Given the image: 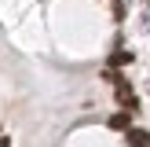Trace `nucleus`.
Segmentation results:
<instances>
[{
    "label": "nucleus",
    "instance_id": "f257e3e1",
    "mask_svg": "<svg viewBox=\"0 0 150 147\" xmlns=\"http://www.w3.org/2000/svg\"><path fill=\"white\" fill-rule=\"evenodd\" d=\"M117 103H121V107H128V110H136V92H132L128 81H121V85H117Z\"/></svg>",
    "mask_w": 150,
    "mask_h": 147
},
{
    "label": "nucleus",
    "instance_id": "f03ea898",
    "mask_svg": "<svg viewBox=\"0 0 150 147\" xmlns=\"http://www.w3.org/2000/svg\"><path fill=\"white\" fill-rule=\"evenodd\" d=\"M125 136H128V147H150V132L146 129H128Z\"/></svg>",
    "mask_w": 150,
    "mask_h": 147
},
{
    "label": "nucleus",
    "instance_id": "7ed1b4c3",
    "mask_svg": "<svg viewBox=\"0 0 150 147\" xmlns=\"http://www.w3.org/2000/svg\"><path fill=\"white\" fill-rule=\"evenodd\" d=\"M110 129H121V132H128V107H125L121 114H114V118H110Z\"/></svg>",
    "mask_w": 150,
    "mask_h": 147
},
{
    "label": "nucleus",
    "instance_id": "20e7f679",
    "mask_svg": "<svg viewBox=\"0 0 150 147\" xmlns=\"http://www.w3.org/2000/svg\"><path fill=\"white\" fill-rule=\"evenodd\" d=\"M125 63H132V51H114V66H125Z\"/></svg>",
    "mask_w": 150,
    "mask_h": 147
},
{
    "label": "nucleus",
    "instance_id": "39448f33",
    "mask_svg": "<svg viewBox=\"0 0 150 147\" xmlns=\"http://www.w3.org/2000/svg\"><path fill=\"white\" fill-rule=\"evenodd\" d=\"M103 77H106L110 85H121V81H125V77H121V74H117V70H103Z\"/></svg>",
    "mask_w": 150,
    "mask_h": 147
},
{
    "label": "nucleus",
    "instance_id": "423d86ee",
    "mask_svg": "<svg viewBox=\"0 0 150 147\" xmlns=\"http://www.w3.org/2000/svg\"><path fill=\"white\" fill-rule=\"evenodd\" d=\"M143 26L150 29V0H146V11H143Z\"/></svg>",
    "mask_w": 150,
    "mask_h": 147
},
{
    "label": "nucleus",
    "instance_id": "0eeeda50",
    "mask_svg": "<svg viewBox=\"0 0 150 147\" xmlns=\"http://www.w3.org/2000/svg\"><path fill=\"white\" fill-rule=\"evenodd\" d=\"M7 143H11V140H7V136H0V147H7Z\"/></svg>",
    "mask_w": 150,
    "mask_h": 147
}]
</instances>
